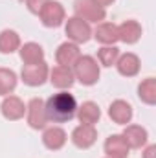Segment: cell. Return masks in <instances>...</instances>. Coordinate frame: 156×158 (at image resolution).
<instances>
[{
	"label": "cell",
	"instance_id": "6da1fadb",
	"mask_svg": "<svg viewBox=\"0 0 156 158\" xmlns=\"http://www.w3.org/2000/svg\"><path fill=\"white\" fill-rule=\"evenodd\" d=\"M44 110H46V119H51L55 123H63V121H68L76 116L77 101L72 94L61 92V94H55L48 99V103L44 105Z\"/></svg>",
	"mask_w": 156,
	"mask_h": 158
},
{
	"label": "cell",
	"instance_id": "7a4b0ae2",
	"mask_svg": "<svg viewBox=\"0 0 156 158\" xmlns=\"http://www.w3.org/2000/svg\"><path fill=\"white\" fill-rule=\"evenodd\" d=\"M76 76L83 85H94L99 77L97 63L92 57H79L76 61Z\"/></svg>",
	"mask_w": 156,
	"mask_h": 158
},
{
	"label": "cell",
	"instance_id": "3957f363",
	"mask_svg": "<svg viewBox=\"0 0 156 158\" xmlns=\"http://www.w3.org/2000/svg\"><path fill=\"white\" fill-rule=\"evenodd\" d=\"M39 13H40V19H42V24L44 26H50V28L59 26L63 22V19H64V9L61 7V4L50 2V0L40 7Z\"/></svg>",
	"mask_w": 156,
	"mask_h": 158
},
{
	"label": "cell",
	"instance_id": "277c9868",
	"mask_svg": "<svg viewBox=\"0 0 156 158\" xmlns=\"http://www.w3.org/2000/svg\"><path fill=\"white\" fill-rule=\"evenodd\" d=\"M76 11H77L79 19H83V20L97 22V20L105 19V9L96 6L92 0H77L76 2Z\"/></svg>",
	"mask_w": 156,
	"mask_h": 158
},
{
	"label": "cell",
	"instance_id": "5b68a950",
	"mask_svg": "<svg viewBox=\"0 0 156 158\" xmlns=\"http://www.w3.org/2000/svg\"><path fill=\"white\" fill-rule=\"evenodd\" d=\"M46 76H48V66L42 61L35 63V64H24V68H22V79H24V83L31 85V86L42 85Z\"/></svg>",
	"mask_w": 156,
	"mask_h": 158
},
{
	"label": "cell",
	"instance_id": "8992f818",
	"mask_svg": "<svg viewBox=\"0 0 156 158\" xmlns=\"http://www.w3.org/2000/svg\"><path fill=\"white\" fill-rule=\"evenodd\" d=\"M66 35L72 40H76V42H86L90 39V26L83 19L74 17L66 24Z\"/></svg>",
	"mask_w": 156,
	"mask_h": 158
},
{
	"label": "cell",
	"instance_id": "52a82bcc",
	"mask_svg": "<svg viewBox=\"0 0 156 158\" xmlns=\"http://www.w3.org/2000/svg\"><path fill=\"white\" fill-rule=\"evenodd\" d=\"M28 123L33 129H42L46 123V110H44V103L40 99H31L30 107H28Z\"/></svg>",
	"mask_w": 156,
	"mask_h": 158
},
{
	"label": "cell",
	"instance_id": "ba28073f",
	"mask_svg": "<svg viewBox=\"0 0 156 158\" xmlns=\"http://www.w3.org/2000/svg\"><path fill=\"white\" fill-rule=\"evenodd\" d=\"M96 129L92 127V125H81L77 127L76 131H74V134H72V140H74V143L81 147V149H86V147H90L94 142H96Z\"/></svg>",
	"mask_w": 156,
	"mask_h": 158
},
{
	"label": "cell",
	"instance_id": "9c48e42d",
	"mask_svg": "<svg viewBox=\"0 0 156 158\" xmlns=\"http://www.w3.org/2000/svg\"><path fill=\"white\" fill-rule=\"evenodd\" d=\"M105 151H107L109 156H112V158H127V155H129V145H127V142H125L123 136L114 134V136H110L107 140Z\"/></svg>",
	"mask_w": 156,
	"mask_h": 158
},
{
	"label": "cell",
	"instance_id": "30bf717a",
	"mask_svg": "<svg viewBox=\"0 0 156 158\" xmlns=\"http://www.w3.org/2000/svg\"><path fill=\"white\" fill-rule=\"evenodd\" d=\"M79 59V48L76 44H70V42H64L59 46L57 50V61L61 66H68L70 64H76V61Z\"/></svg>",
	"mask_w": 156,
	"mask_h": 158
},
{
	"label": "cell",
	"instance_id": "8fae6325",
	"mask_svg": "<svg viewBox=\"0 0 156 158\" xmlns=\"http://www.w3.org/2000/svg\"><path fill=\"white\" fill-rule=\"evenodd\" d=\"M24 103L18 99V98H7L4 103H2V114L7 119H18L24 116Z\"/></svg>",
	"mask_w": 156,
	"mask_h": 158
},
{
	"label": "cell",
	"instance_id": "7c38bea8",
	"mask_svg": "<svg viewBox=\"0 0 156 158\" xmlns=\"http://www.w3.org/2000/svg\"><path fill=\"white\" fill-rule=\"evenodd\" d=\"M140 35H142V28L134 20H127L125 24H121L117 28V37L123 40V42H129V44L130 42H136V40L140 39Z\"/></svg>",
	"mask_w": 156,
	"mask_h": 158
},
{
	"label": "cell",
	"instance_id": "4fadbf2b",
	"mask_svg": "<svg viewBox=\"0 0 156 158\" xmlns=\"http://www.w3.org/2000/svg\"><path fill=\"white\" fill-rule=\"evenodd\" d=\"M109 114H110V118L114 119L116 123H127L129 119L132 118V109H130L129 103L117 99V101H114V103L110 105Z\"/></svg>",
	"mask_w": 156,
	"mask_h": 158
},
{
	"label": "cell",
	"instance_id": "5bb4252c",
	"mask_svg": "<svg viewBox=\"0 0 156 158\" xmlns=\"http://www.w3.org/2000/svg\"><path fill=\"white\" fill-rule=\"evenodd\" d=\"M123 138H125L129 147H142L147 140V132H145V129H142L138 125H130V127L125 129Z\"/></svg>",
	"mask_w": 156,
	"mask_h": 158
},
{
	"label": "cell",
	"instance_id": "9a60e30c",
	"mask_svg": "<svg viewBox=\"0 0 156 158\" xmlns=\"http://www.w3.org/2000/svg\"><path fill=\"white\" fill-rule=\"evenodd\" d=\"M51 83L59 88H66V86H72L74 83V74L68 66H55L51 70Z\"/></svg>",
	"mask_w": 156,
	"mask_h": 158
},
{
	"label": "cell",
	"instance_id": "2e32d148",
	"mask_svg": "<svg viewBox=\"0 0 156 158\" xmlns=\"http://www.w3.org/2000/svg\"><path fill=\"white\" fill-rule=\"evenodd\" d=\"M42 140H44V145H46L48 149H61V147L64 145V142H66V134H64L63 129L53 127V129H48V131L44 132Z\"/></svg>",
	"mask_w": 156,
	"mask_h": 158
},
{
	"label": "cell",
	"instance_id": "e0dca14e",
	"mask_svg": "<svg viewBox=\"0 0 156 158\" xmlns=\"http://www.w3.org/2000/svg\"><path fill=\"white\" fill-rule=\"evenodd\" d=\"M117 70H119V74H123V76H136L138 70H140V61H138V57L132 55V53H125V55L117 61Z\"/></svg>",
	"mask_w": 156,
	"mask_h": 158
},
{
	"label": "cell",
	"instance_id": "ac0fdd59",
	"mask_svg": "<svg viewBox=\"0 0 156 158\" xmlns=\"http://www.w3.org/2000/svg\"><path fill=\"white\" fill-rule=\"evenodd\" d=\"M20 55H22V61L26 64H35V63H40L42 57H44V52L39 44L35 42H28L24 44V48L20 50Z\"/></svg>",
	"mask_w": 156,
	"mask_h": 158
},
{
	"label": "cell",
	"instance_id": "d6986e66",
	"mask_svg": "<svg viewBox=\"0 0 156 158\" xmlns=\"http://www.w3.org/2000/svg\"><path fill=\"white\" fill-rule=\"evenodd\" d=\"M79 119H81L83 125H94L99 119V109H97V105L92 103V101L84 103L79 109Z\"/></svg>",
	"mask_w": 156,
	"mask_h": 158
},
{
	"label": "cell",
	"instance_id": "ffe728a7",
	"mask_svg": "<svg viewBox=\"0 0 156 158\" xmlns=\"http://www.w3.org/2000/svg\"><path fill=\"white\" fill-rule=\"evenodd\" d=\"M96 39L99 40V42H103V44H112V42H116L119 37H117V28L114 24H101L97 30H96Z\"/></svg>",
	"mask_w": 156,
	"mask_h": 158
},
{
	"label": "cell",
	"instance_id": "44dd1931",
	"mask_svg": "<svg viewBox=\"0 0 156 158\" xmlns=\"http://www.w3.org/2000/svg\"><path fill=\"white\" fill-rule=\"evenodd\" d=\"M20 40H18V35L15 31H2L0 35V52L4 53H11L18 48Z\"/></svg>",
	"mask_w": 156,
	"mask_h": 158
},
{
	"label": "cell",
	"instance_id": "7402d4cb",
	"mask_svg": "<svg viewBox=\"0 0 156 158\" xmlns=\"http://www.w3.org/2000/svg\"><path fill=\"white\" fill-rule=\"evenodd\" d=\"M140 98L145 103H154L156 101V81L153 77L145 79L140 85Z\"/></svg>",
	"mask_w": 156,
	"mask_h": 158
},
{
	"label": "cell",
	"instance_id": "603a6c76",
	"mask_svg": "<svg viewBox=\"0 0 156 158\" xmlns=\"http://www.w3.org/2000/svg\"><path fill=\"white\" fill-rule=\"evenodd\" d=\"M17 86V77L11 70L0 68V94H9Z\"/></svg>",
	"mask_w": 156,
	"mask_h": 158
},
{
	"label": "cell",
	"instance_id": "cb8c5ba5",
	"mask_svg": "<svg viewBox=\"0 0 156 158\" xmlns=\"http://www.w3.org/2000/svg\"><path fill=\"white\" fill-rule=\"evenodd\" d=\"M117 55H119V50L117 48H101L99 50V53H97V57H99V61H101V64H105V66H112L114 63H116Z\"/></svg>",
	"mask_w": 156,
	"mask_h": 158
},
{
	"label": "cell",
	"instance_id": "d4e9b609",
	"mask_svg": "<svg viewBox=\"0 0 156 158\" xmlns=\"http://www.w3.org/2000/svg\"><path fill=\"white\" fill-rule=\"evenodd\" d=\"M46 2H48V0H28V7H30L33 13H39L40 7H42Z\"/></svg>",
	"mask_w": 156,
	"mask_h": 158
},
{
	"label": "cell",
	"instance_id": "484cf974",
	"mask_svg": "<svg viewBox=\"0 0 156 158\" xmlns=\"http://www.w3.org/2000/svg\"><path fill=\"white\" fill-rule=\"evenodd\" d=\"M96 6H99V7H105V6H109V4H112L114 0H92Z\"/></svg>",
	"mask_w": 156,
	"mask_h": 158
},
{
	"label": "cell",
	"instance_id": "4316f807",
	"mask_svg": "<svg viewBox=\"0 0 156 158\" xmlns=\"http://www.w3.org/2000/svg\"><path fill=\"white\" fill-rule=\"evenodd\" d=\"M154 151H156V147L154 145H151V147L147 149V153H145V158H153L154 156Z\"/></svg>",
	"mask_w": 156,
	"mask_h": 158
}]
</instances>
